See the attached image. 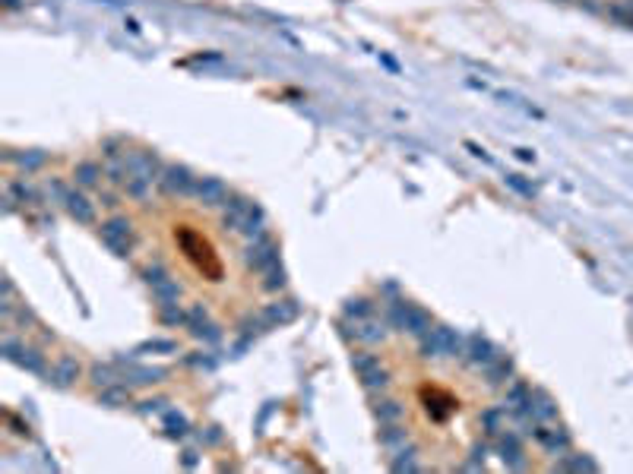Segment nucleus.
I'll use <instances>...</instances> for the list:
<instances>
[{
	"label": "nucleus",
	"instance_id": "1",
	"mask_svg": "<svg viewBox=\"0 0 633 474\" xmlns=\"http://www.w3.org/2000/svg\"><path fill=\"white\" fill-rule=\"evenodd\" d=\"M390 319L396 323V329L409 332V335H418V338H425L427 332L434 329L431 316H427L421 307H415V303H406V301L390 303Z\"/></svg>",
	"mask_w": 633,
	"mask_h": 474
},
{
	"label": "nucleus",
	"instance_id": "2",
	"mask_svg": "<svg viewBox=\"0 0 633 474\" xmlns=\"http://www.w3.org/2000/svg\"><path fill=\"white\" fill-rule=\"evenodd\" d=\"M155 184H158V190L165 193V196L181 200V196H190V193H193L197 177H193V174L187 171L184 165H165V168H162V174H158Z\"/></svg>",
	"mask_w": 633,
	"mask_h": 474
},
{
	"label": "nucleus",
	"instance_id": "3",
	"mask_svg": "<svg viewBox=\"0 0 633 474\" xmlns=\"http://www.w3.org/2000/svg\"><path fill=\"white\" fill-rule=\"evenodd\" d=\"M98 234H102V244L114 256H130L133 231H130V221H127V219H121V215H117V219L105 221V225L98 228Z\"/></svg>",
	"mask_w": 633,
	"mask_h": 474
},
{
	"label": "nucleus",
	"instance_id": "4",
	"mask_svg": "<svg viewBox=\"0 0 633 474\" xmlns=\"http://www.w3.org/2000/svg\"><path fill=\"white\" fill-rule=\"evenodd\" d=\"M275 262H279V247H275L269 237H260V241H250L247 250H244V266L250 269V272H266V269H273Z\"/></svg>",
	"mask_w": 633,
	"mask_h": 474
},
{
	"label": "nucleus",
	"instance_id": "5",
	"mask_svg": "<svg viewBox=\"0 0 633 474\" xmlns=\"http://www.w3.org/2000/svg\"><path fill=\"white\" fill-rule=\"evenodd\" d=\"M3 354H7V361H13L16 367H22V370L29 373H45V354L35 348H26V345H20L16 338H3Z\"/></svg>",
	"mask_w": 633,
	"mask_h": 474
},
{
	"label": "nucleus",
	"instance_id": "6",
	"mask_svg": "<svg viewBox=\"0 0 633 474\" xmlns=\"http://www.w3.org/2000/svg\"><path fill=\"white\" fill-rule=\"evenodd\" d=\"M532 436H535L538 446H544L548 452L554 455H564L567 449H570V436H567L564 427H554V420L551 424H535L532 427Z\"/></svg>",
	"mask_w": 633,
	"mask_h": 474
},
{
	"label": "nucleus",
	"instance_id": "7",
	"mask_svg": "<svg viewBox=\"0 0 633 474\" xmlns=\"http://www.w3.org/2000/svg\"><path fill=\"white\" fill-rule=\"evenodd\" d=\"M197 203H203V206H225V200L231 196L228 193V187L222 184L219 177H197V184H193V193H190Z\"/></svg>",
	"mask_w": 633,
	"mask_h": 474
},
{
	"label": "nucleus",
	"instance_id": "8",
	"mask_svg": "<svg viewBox=\"0 0 633 474\" xmlns=\"http://www.w3.org/2000/svg\"><path fill=\"white\" fill-rule=\"evenodd\" d=\"M254 209L257 206L250 200H244V196H228L225 206H222V228L225 231H241Z\"/></svg>",
	"mask_w": 633,
	"mask_h": 474
},
{
	"label": "nucleus",
	"instance_id": "9",
	"mask_svg": "<svg viewBox=\"0 0 633 474\" xmlns=\"http://www.w3.org/2000/svg\"><path fill=\"white\" fill-rule=\"evenodd\" d=\"M187 326H190V332L197 338H203V342H219V338H222L219 326L209 319V313H206L203 303H193V307L187 310Z\"/></svg>",
	"mask_w": 633,
	"mask_h": 474
},
{
	"label": "nucleus",
	"instance_id": "10",
	"mask_svg": "<svg viewBox=\"0 0 633 474\" xmlns=\"http://www.w3.org/2000/svg\"><path fill=\"white\" fill-rule=\"evenodd\" d=\"M526 411H529V418L535 420V424H551V420L558 418V405H554V399H551L548 392H542V389H532Z\"/></svg>",
	"mask_w": 633,
	"mask_h": 474
},
{
	"label": "nucleus",
	"instance_id": "11",
	"mask_svg": "<svg viewBox=\"0 0 633 474\" xmlns=\"http://www.w3.org/2000/svg\"><path fill=\"white\" fill-rule=\"evenodd\" d=\"M76 379H79V361H76V358L63 354V358H57L54 364H51L48 383H54L57 389H67V386H73Z\"/></svg>",
	"mask_w": 633,
	"mask_h": 474
},
{
	"label": "nucleus",
	"instance_id": "12",
	"mask_svg": "<svg viewBox=\"0 0 633 474\" xmlns=\"http://www.w3.org/2000/svg\"><path fill=\"white\" fill-rule=\"evenodd\" d=\"M127 165H130V174H139V177H149V180H158L162 168H165L162 161H158L155 152H146V149L130 152V155H127Z\"/></svg>",
	"mask_w": 633,
	"mask_h": 474
},
{
	"label": "nucleus",
	"instance_id": "13",
	"mask_svg": "<svg viewBox=\"0 0 633 474\" xmlns=\"http://www.w3.org/2000/svg\"><path fill=\"white\" fill-rule=\"evenodd\" d=\"M497 358V351H494V345L488 342L485 335H468V342H466V358L462 361H468L472 367H488L491 361Z\"/></svg>",
	"mask_w": 633,
	"mask_h": 474
},
{
	"label": "nucleus",
	"instance_id": "14",
	"mask_svg": "<svg viewBox=\"0 0 633 474\" xmlns=\"http://www.w3.org/2000/svg\"><path fill=\"white\" fill-rule=\"evenodd\" d=\"M117 364H121V367H127V379H130V386L162 383V379L168 377V370H165V367H139V364H133L130 358H121Z\"/></svg>",
	"mask_w": 633,
	"mask_h": 474
},
{
	"label": "nucleus",
	"instance_id": "15",
	"mask_svg": "<svg viewBox=\"0 0 633 474\" xmlns=\"http://www.w3.org/2000/svg\"><path fill=\"white\" fill-rule=\"evenodd\" d=\"M63 209H67L70 219L79 221V225H92V221H96V206H92V203L86 200L83 193H76V190L67 193V200H63Z\"/></svg>",
	"mask_w": 633,
	"mask_h": 474
},
{
	"label": "nucleus",
	"instance_id": "16",
	"mask_svg": "<svg viewBox=\"0 0 633 474\" xmlns=\"http://www.w3.org/2000/svg\"><path fill=\"white\" fill-rule=\"evenodd\" d=\"M260 313L269 329H275V326H289L298 316V307H295V301H275V303H266Z\"/></svg>",
	"mask_w": 633,
	"mask_h": 474
},
{
	"label": "nucleus",
	"instance_id": "17",
	"mask_svg": "<svg viewBox=\"0 0 633 474\" xmlns=\"http://www.w3.org/2000/svg\"><path fill=\"white\" fill-rule=\"evenodd\" d=\"M501 459H503V465L507 468H526V461H523V446H519V436L517 433H501Z\"/></svg>",
	"mask_w": 633,
	"mask_h": 474
},
{
	"label": "nucleus",
	"instance_id": "18",
	"mask_svg": "<svg viewBox=\"0 0 633 474\" xmlns=\"http://www.w3.org/2000/svg\"><path fill=\"white\" fill-rule=\"evenodd\" d=\"M349 335H355L358 342H365V345H374V342H383V335H386V323L383 319H355V329L349 332Z\"/></svg>",
	"mask_w": 633,
	"mask_h": 474
},
{
	"label": "nucleus",
	"instance_id": "19",
	"mask_svg": "<svg viewBox=\"0 0 633 474\" xmlns=\"http://www.w3.org/2000/svg\"><path fill=\"white\" fill-rule=\"evenodd\" d=\"M507 424H510V408H485L482 411V427L488 436H501L507 433Z\"/></svg>",
	"mask_w": 633,
	"mask_h": 474
},
{
	"label": "nucleus",
	"instance_id": "20",
	"mask_svg": "<svg viewBox=\"0 0 633 474\" xmlns=\"http://www.w3.org/2000/svg\"><path fill=\"white\" fill-rule=\"evenodd\" d=\"M529 395L532 389L523 383V379H513V383L507 386V392H503V405L510 408V411H526V405H529Z\"/></svg>",
	"mask_w": 633,
	"mask_h": 474
},
{
	"label": "nucleus",
	"instance_id": "21",
	"mask_svg": "<svg viewBox=\"0 0 633 474\" xmlns=\"http://www.w3.org/2000/svg\"><path fill=\"white\" fill-rule=\"evenodd\" d=\"M510 377H513V361H510V358H501V354H497V358L485 367V379H488V386H503Z\"/></svg>",
	"mask_w": 633,
	"mask_h": 474
},
{
	"label": "nucleus",
	"instance_id": "22",
	"mask_svg": "<svg viewBox=\"0 0 633 474\" xmlns=\"http://www.w3.org/2000/svg\"><path fill=\"white\" fill-rule=\"evenodd\" d=\"M443 335V348H447V358H466V342L468 338H462L456 329H450V326H437Z\"/></svg>",
	"mask_w": 633,
	"mask_h": 474
},
{
	"label": "nucleus",
	"instance_id": "23",
	"mask_svg": "<svg viewBox=\"0 0 633 474\" xmlns=\"http://www.w3.org/2000/svg\"><path fill=\"white\" fill-rule=\"evenodd\" d=\"M374 414H377L380 424H396V420H402V405L396 399H377L374 402Z\"/></svg>",
	"mask_w": 633,
	"mask_h": 474
},
{
	"label": "nucleus",
	"instance_id": "24",
	"mask_svg": "<svg viewBox=\"0 0 633 474\" xmlns=\"http://www.w3.org/2000/svg\"><path fill=\"white\" fill-rule=\"evenodd\" d=\"M409 440V433H406V427L396 420V424H380V446H386V449H396V446H402V443Z\"/></svg>",
	"mask_w": 633,
	"mask_h": 474
},
{
	"label": "nucleus",
	"instance_id": "25",
	"mask_svg": "<svg viewBox=\"0 0 633 474\" xmlns=\"http://www.w3.org/2000/svg\"><path fill=\"white\" fill-rule=\"evenodd\" d=\"M124 193L130 196V200L137 203H146L152 193V180L149 177H139V174H130V177L124 180Z\"/></svg>",
	"mask_w": 633,
	"mask_h": 474
},
{
	"label": "nucleus",
	"instance_id": "26",
	"mask_svg": "<svg viewBox=\"0 0 633 474\" xmlns=\"http://www.w3.org/2000/svg\"><path fill=\"white\" fill-rule=\"evenodd\" d=\"M73 177H76V184H79V187H96L98 177H105V168L96 165V161H79L76 171H73Z\"/></svg>",
	"mask_w": 633,
	"mask_h": 474
},
{
	"label": "nucleus",
	"instance_id": "27",
	"mask_svg": "<svg viewBox=\"0 0 633 474\" xmlns=\"http://www.w3.org/2000/svg\"><path fill=\"white\" fill-rule=\"evenodd\" d=\"M105 177L111 180V184H121L124 187V180L130 177V165H127V155L124 158H105Z\"/></svg>",
	"mask_w": 633,
	"mask_h": 474
},
{
	"label": "nucleus",
	"instance_id": "28",
	"mask_svg": "<svg viewBox=\"0 0 633 474\" xmlns=\"http://www.w3.org/2000/svg\"><path fill=\"white\" fill-rule=\"evenodd\" d=\"M152 297H155V303H178L181 301L178 278H165L162 285H155V288H152Z\"/></svg>",
	"mask_w": 633,
	"mask_h": 474
},
{
	"label": "nucleus",
	"instance_id": "29",
	"mask_svg": "<svg viewBox=\"0 0 633 474\" xmlns=\"http://www.w3.org/2000/svg\"><path fill=\"white\" fill-rule=\"evenodd\" d=\"M158 323H165V326H187V310H181L178 303H158Z\"/></svg>",
	"mask_w": 633,
	"mask_h": 474
},
{
	"label": "nucleus",
	"instance_id": "30",
	"mask_svg": "<svg viewBox=\"0 0 633 474\" xmlns=\"http://www.w3.org/2000/svg\"><path fill=\"white\" fill-rule=\"evenodd\" d=\"M98 399H102V405H108V408H121V405H127V402H130V392H127L124 386L114 383V386H105Z\"/></svg>",
	"mask_w": 633,
	"mask_h": 474
},
{
	"label": "nucleus",
	"instance_id": "31",
	"mask_svg": "<svg viewBox=\"0 0 633 474\" xmlns=\"http://www.w3.org/2000/svg\"><path fill=\"white\" fill-rule=\"evenodd\" d=\"M165 430H168V436L181 440V436H187V433H190V424H187V418H184V414H178V411H165Z\"/></svg>",
	"mask_w": 633,
	"mask_h": 474
},
{
	"label": "nucleus",
	"instance_id": "32",
	"mask_svg": "<svg viewBox=\"0 0 633 474\" xmlns=\"http://www.w3.org/2000/svg\"><path fill=\"white\" fill-rule=\"evenodd\" d=\"M558 468H564V471H595V461L592 459H586V455H567L564 452V459L558 461Z\"/></svg>",
	"mask_w": 633,
	"mask_h": 474
},
{
	"label": "nucleus",
	"instance_id": "33",
	"mask_svg": "<svg viewBox=\"0 0 633 474\" xmlns=\"http://www.w3.org/2000/svg\"><path fill=\"white\" fill-rule=\"evenodd\" d=\"M351 367H355L358 377H365V373H371L374 367H380V358L371 354V351H358V354H351Z\"/></svg>",
	"mask_w": 633,
	"mask_h": 474
},
{
	"label": "nucleus",
	"instance_id": "34",
	"mask_svg": "<svg viewBox=\"0 0 633 474\" xmlns=\"http://www.w3.org/2000/svg\"><path fill=\"white\" fill-rule=\"evenodd\" d=\"M371 310H374V303L365 301V297H355V301L345 303V316H349V319H367Z\"/></svg>",
	"mask_w": 633,
	"mask_h": 474
},
{
	"label": "nucleus",
	"instance_id": "35",
	"mask_svg": "<svg viewBox=\"0 0 633 474\" xmlns=\"http://www.w3.org/2000/svg\"><path fill=\"white\" fill-rule=\"evenodd\" d=\"M13 161L20 168H26V171H35V168H42L45 165V152H16L13 155Z\"/></svg>",
	"mask_w": 633,
	"mask_h": 474
},
{
	"label": "nucleus",
	"instance_id": "36",
	"mask_svg": "<svg viewBox=\"0 0 633 474\" xmlns=\"http://www.w3.org/2000/svg\"><path fill=\"white\" fill-rule=\"evenodd\" d=\"M263 288L266 291H279V288H285V269L275 262L273 269H266L263 272Z\"/></svg>",
	"mask_w": 633,
	"mask_h": 474
},
{
	"label": "nucleus",
	"instance_id": "37",
	"mask_svg": "<svg viewBox=\"0 0 633 474\" xmlns=\"http://www.w3.org/2000/svg\"><path fill=\"white\" fill-rule=\"evenodd\" d=\"M143 278H146V285H149V288H155V285H162L165 278H171V275H168V269L162 266V262H152V266L143 269Z\"/></svg>",
	"mask_w": 633,
	"mask_h": 474
},
{
	"label": "nucleus",
	"instance_id": "38",
	"mask_svg": "<svg viewBox=\"0 0 633 474\" xmlns=\"http://www.w3.org/2000/svg\"><path fill=\"white\" fill-rule=\"evenodd\" d=\"M361 383H365L367 389H386V386H390V373H386L383 367H374L371 373L361 377Z\"/></svg>",
	"mask_w": 633,
	"mask_h": 474
},
{
	"label": "nucleus",
	"instance_id": "39",
	"mask_svg": "<svg viewBox=\"0 0 633 474\" xmlns=\"http://www.w3.org/2000/svg\"><path fill=\"white\" fill-rule=\"evenodd\" d=\"M92 383H96L98 389H105V386H114L117 377H114V370H111L108 364H96V367H92Z\"/></svg>",
	"mask_w": 633,
	"mask_h": 474
},
{
	"label": "nucleus",
	"instance_id": "40",
	"mask_svg": "<svg viewBox=\"0 0 633 474\" xmlns=\"http://www.w3.org/2000/svg\"><path fill=\"white\" fill-rule=\"evenodd\" d=\"M415 455H418V452H415L412 446L402 449L399 459L392 461V471H418V461H415Z\"/></svg>",
	"mask_w": 633,
	"mask_h": 474
},
{
	"label": "nucleus",
	"instance_id": "41",
	"mask_svg": "<svg viewBox=\"0 0 633 474\" xmlns=\"http://www.w3.org/2000/svg\"><path fill=\"white\" fill-rule=\"evenodd\" d=\"M67 193H70V190H67V187H63L57 177H48V180H45V196H48L51 203H63V200H67Z\"/></svg>",
	"mask_w": 633,
	"mask_h": 474
},
{
	"label": "nucleus",
	"instance_id": "42",
	"mask_svg": "<svg viewBox=\"0 0 633 474\" xmlns=\"http://www.w3.org/2000/svg\"><path fill=\"white\" fill-rule=\"evenodd\" d=\"M146 351H165V354H171V351H178V345L174 342H165V338H152V342H143L133 354H146Z\"/></svg>",
	"mask_w": 633,
	"mask_h": 474
},
{
	"label": "nucleus",
	"instance_id": "43",
	"mask_svg": "<svg viewBox=\"0 0 633 474\" xmlns=\"http://www.w3.org/2000/svg\"><path fill=\"white\" fill-rule=\"evenodd\" d=\"M10 196H13L16 203H32L35 200V190L29 184H22V180H13V184H10Z\"/></svg>",
	"mask_w": 633,
	"mask_h": 474
},
{
	"label": "nucleus",
	"instance_id": "44",
	"mask_svg": "<svg viewBox=\"0 0 633 474\" xmlns=\"http://www.w3.org/2000/svg\"><path fill=\"white\" fill-rule=\"evenodd\" d=\"M507 184H510V187H517V190H519V193H526V196H532V187H529V184H523V180H519L517 174H510V177H507Z\"/></svg>",
	"mask_w": 633,
	"mask_h": 474
},
{
	"label": "nucleus",
	"instance_id": "45",
	"mask_svg": "<svg viewBox=\"0 0 633 474\" xmlns=\"http://www.w3.org/2000/svg\"><path fill=\"white\" fill-rule=\"evenodd\" d=\"M143 411H165V399H149V402H143Z\"/></svg>",
	"mask_w": 633,
	"mask_h": 474
},
{
	"label": "nucleus",
	"instance_id": "46",
	"mask_svg": "<svg viewBox=\"0 0 633 474\" xmlns=\"http://www.w3.org/2000/svg\"><path fill=\"white\" fill-rule=\"evenodd\" d=\"M102 206H108V209H114V206H117L114 193H102Z\"/></svg>",
	"mask_w": 633,
	"mask_h": 474
},
{
	"label": "nucleus",
	"instance_id": "47",
	"mask_svg": "<svg viewBox=\"0 0 633 474\" xmlns=\"http://www.w3.org/2000/svg\"><path fill=\"white\" fill-rule=\"evenodd\" d=\"M184 465H187V468L197 465V452H190V449H187V452H184Z\"/></svg>",
	"mask_w": 633,
	"mask_h": 474
}]
</instances>
